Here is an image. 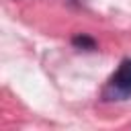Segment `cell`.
Listing matches in <instances>:
<instances>
[{"label":"cell","mask_w":131,"mask_h":131,"mask_svg":"<svg viewBox=\"0 0 131 131\" xmlns=\"http://www.w3.org/2000/svg\"><path fill=\"white\" fill-rule=\"evenodd\" d=\"M111 100H123L131 96V59H123L119 70L108 82V88L104 92Z\"/></svg>","instance_id":"6da1fadb"},{"label":"cell","mask_w":131,"mask_h":131,"mask_svg":"<svg viewBox=\"0 0 131 131\" xmlns=\"http://www.w3.org/2000/svg\"><path fill=\"white\" fill-rule=\"evenodd\" d=\"M72 43H74L76 47H84V49H94V47H96L94 39H92V37H86V35H78V37H74Z\"/></svg>","instance_id":"7a4b0ae2"}]
</instances>
